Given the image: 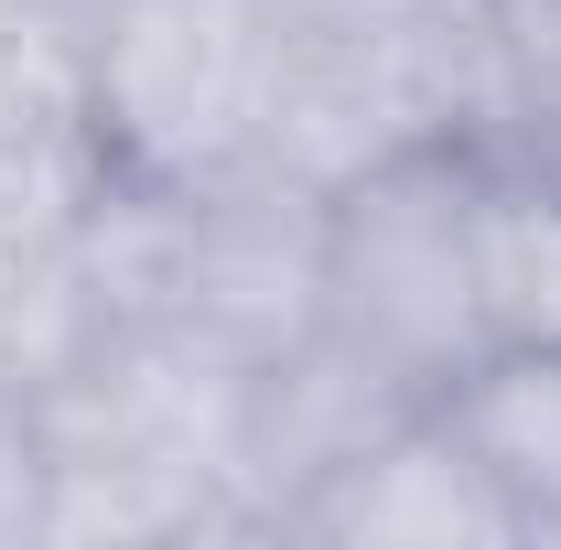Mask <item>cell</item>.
Masks as SVG:
<instances>
[{
	"label": "cell",
	"instance_id": "obj_1",
	"mask_svg": "<svg viewBox=\"0 0 561 550\" xmlns=\"http://www.w3.org/2000/svg\"><path fill=\"white\" fill-rule=\"evenodd\" d=\"M324 335L443 400L496 345L476 313V151L421 140L324 195Z\"/></svg>",
	"mask_w": 561,
	"mask_h": 550
},
{
	"label": "cell",
	"instance_id": "obj_2",
	"mask_svg": "<svg viewBox=\"0 0 561 550\" xmlns=\"http://www.w3.org/2000/svg\"><path fill=\"white\" fill-rule=\"evenodd\" d=\"M87 130L130 184H216L260 162L271 11L260 0H98L87 11Z\"/></svg>",
	"mask_w": 561,
	"mask_h": 550
},
{
	"label": "cell",
	"instance_id": "obj_3",
	"mask_svg": "<svg viewBox=\"0 0 561 550\" xmlns=\"http://www.w3.org/2000/svg\"><path fill=\"white\" fill-rule=\"evenodd\" d=\"M421 140H454V0L411 33H313V44L271 33V98H260L271 173L335 195Z\"/></svg>",
	"mask_w": 561,
	"mask_h": 550
},
{
	"label": "cell",
	"instance_id": "obj_4",
	"mask_svg": "<svg viewBox=\"0 0 561 550\" xmlns=\"http://www.w3.org/2000/svg\"><path fill=\"white\" fill-rule=\"evenodd\" d=\"M162 324H184L249 378L313 345L324 335V195L271 162L184 184V260H173Z\"/></svg>",
	"mask_w": 561,
	"mask_h": 550
},
{
	"label": "cell",
	"instance_id": "obj_5",
	"mask_svg": "<svg viewBox=\"0 0 561 550\" xmlns=\"http://www.w3.org/2000/svg\"><path fill=\"white\" fill-rule=\"evenodd\" d=\"M411 411H421V389L389 378V367H378L367 345H346V335H313V345H291L280 367H260V378H249V411H238V465H227L249 529H260V540H291L302 496L335 485L378 432H400Z\"/></svg>",
	"mask_w": 561,
	"mask_h": 550
},
{
	"label": "cell",
	"instance_id": "obj_6",
	"mask_svg": "<svg viewBox=\"0 0 561 550\" xmlns=\"http://www.w3.org/2000/svg\"><path fill=\"white\" fill-rule=\"evenodd\" d=\"M291 540L324 550H518L529 518L507 507V485L476 465V443L443 421V400H421L400 432H378L335 485L302 496Z\"/></svg>",
	"mask_w": 561,
	"mask_h": 550
},
{
	"label": "cell",
	"instance_id": "obj_7",
	"mask_svg": "<svg viewBox=\"0 0 561 550\" xmlns=\"http://www.w3.org/2000/svg\"><path fill=\"white\" fill-rule=\"evenodd\" d=\"M454 140L561 173V0H454Z\"/></svg>",
	"mask_w": 561,
	"mask_h": 550
},
{
	"label": "cell",
	"instance_id": "obj_8",
	"mask_svg": "<svg viewBox=\"0 0 561 550\" xmlns=\"http://www.w3.org/2000/svg\"><path fill=\"white\" fill-rule=\"evenodd\" d=\"M476 313L486 345H561V173L476 151Z\"/></svg>",
	"mask_w": 561,
	"mask_h": 550
},
{
	"label": "cell",
	"instance_id": "obj_9",
	"mask_svg": "<svg viewBox=\"0 0 561 550\" xmlns=\"http://www.w3.org/2000/svg\"><path fill=\"white\" fill-rule=\"evenodd\" d=\"M443 421L507 485L529 540H561V345H496L476 378L443 389Z\"/></svg>",
	"mask_w": 561,
	"mask_h": 550
},
{
	"label": "cell",
	"instance_id": "obj_10",
	"mask_svg": "<svg viewBox=\"0 0 561 550\" xmlns=\"http://www.w3.org/2000/svg\"><path fill=\"white\" fill-rule=\"evenodd\" d=\"M119 335L98 280L76 260V227L66 238H0V389L11 400H44L55 378H76L98 345Z\"/></svg>",
	"mask_w": 561,
	"mask_h": 550
},
{
	"label": "cell",
	"instance_id": "obj_11",
	"mask_svg": "<svg viewBox=\"0 0 561 550\" xmlns=\"http://www.w3.org/2000/svg\"><path fill=\"white\" fill-rule=\"evenodd\" d=\"M44 485H55L44 421H33V400L0 389V550H33V540H44Z\"/></svg>",
	"mask_w": 561,
	"mask_h": 550
},
{
	"label": "cell",
	"instance_id": "obj_12",
	"mask_svg": "<svg viewBox=\"0 0 561 550\" xmlns=\"http://www.w3.org/2000/svg\"><path fill=\"white\" fill-rule=\"evenodd\" d=\"M260 11H271L280 44H313V33H411L443 0H260Z\"/></svg>",
	"mask_w": 561,
	"mask_h": 550
}]
</instances>
